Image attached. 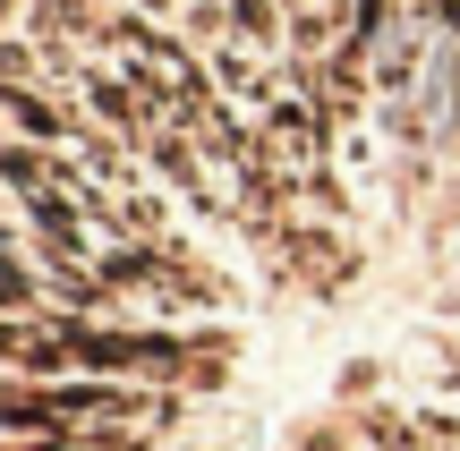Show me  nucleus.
I'll list each match as a JSON object with an SVG mask.
<instances>
[{"instance_id": "1", "label": "nucleus", "mask_w": 460, "mask_h": 451, "mask_svg": "<svg viewBox=\"0 0 460 451\" xmlns=\"http://www.w3.org/2000/svg\"><path fill=\"white\" fill-rule=\"evenodd\" d=\"M0 102H9L17 136H34V145H60V136H68V111H60V102H43L34 85H0Z\"/></svg>"}, {"instance_id": "2", "label": "nucleus", "mask_w": 460, "mask_h": 451, "mask_svg": "<svg viewBox=\"0 0 460 451\" xmlns=\"http://www.w3.org/2000/svg\"><path fill=\"white\" fill-rule=\"evenodd\" d=\"M230 34H239V43H281V34H290V9H281V0H230Z\"/></svg>"}, {"instance_id": "3", "label": "nucleus", "mask_w": 460, "mask_h": 451, "mask_svg": "<svg viewBox=\"0 0 460 451\" xmlns=\"http://www.w3.org/2000/svg\"><path fill=\"white\" fill-rule=\"evenodd\" d=\"M410 77H418V34H393V43H376V94H410Z\"/></svg>"}, {"instance_id": "4", "label": "nucleus", "mask_w": 460, "mask_h": 451, "mask_svg": "<svg viewBox=\"0 0 460 451\" xmlns=\"http://www.w3.org/2000/svg\"><path fill=\"white\" fill-rule=\"evenodd\" d=\"M43 145H34V136H9V145H0V187H17V196H34V187H43Z\"/></svg>"}, {"instance_id": "5", "label": "nucleus", "mask_w": 460, "mask_h": 451, "mask_svg": "<svg viewBox=\"0 0 460 451\" xmlns=\"http://www.w3.org/2000/svg\"><path fill=\"white\" fill-rule=\"evenodd\" d=\"M349 34H358V51L393 43L401 34V0H349Z\"/></svg>"}, {"instance_id": "6", "label": "nucleus", "mask_w": 460, "mask_h": 451, "mask_svg": "<svg viewBox=\"0 0 460 451\" xmlns=\"http://www.w3.org/2000/svg\"><path fill=\"white\" fill-rule=\"evenodd\" d=\"M222 34H230V0H188V9H180V43H205V51H214Z\"/></svg>"}, {"instance_id": "7", "label": "nucleus", "mask_w": 460, "mask_h": 451, "mask_svg": "<svg viewBox=\"0 0 460 451\" xmlns=\"http://www.w3.org/2000/svg\"><path fill=\"white\" fill-rule=\"evenodd\" d=\"M290 51H298V60L332 51V9H315V0H307V9H290Z\"/></svg>"}, {"instance_id": "8", "label": "nucleus", "mask_w": 460, "mask_h": 451, "mask_svg": "<svg viewBox=\"0 0 460 451\" xmlns=\"http://www.w3.org/2000/svg\"><path fill=\"white\" fill-rule=\"evenodd\" d=\"M154 170L180 187H197V153H188V136H154Z\"/></svg>"}, {"instance_id": "9", "label": "nucleus", "mask_w": 460, "mask_h": 451, "mask_svg": "<svg viewBox=\"0 0 460 451\" xmlns=\"http://www.w3.org/2000/svg\"><path fill=\"white\" fill-rule=\"evenodd\" d=\"M34 77V51L26 43H0V85H26Z\"/></svg>"}, {"instance_id": "10", "label": "nucleus", "mask_w": 460, "mask_h": 451, "mask_svg": "<svg viewBox=\"0 0 460 451\" xmlns=\"http://www.w3.org/2000/svg\"><path fill=\"white\" fill-rule=\"evenodd\" d=\"M0 17H17V0H0Z\"/></svg>"}, {"instance_id": "11", "label": "nucleus", "mask_w": 460, "mask_h": 451, "mask_svg": "<svg viewBox=\"0 0 460 451\" xmlns=\"http://www.w3.org/2000/svg\"><path fill=\"white\" fill-rule=\"evenodd\" d=\"M0 111H9V102H0Z\"/></svg>"}]
</instances>
